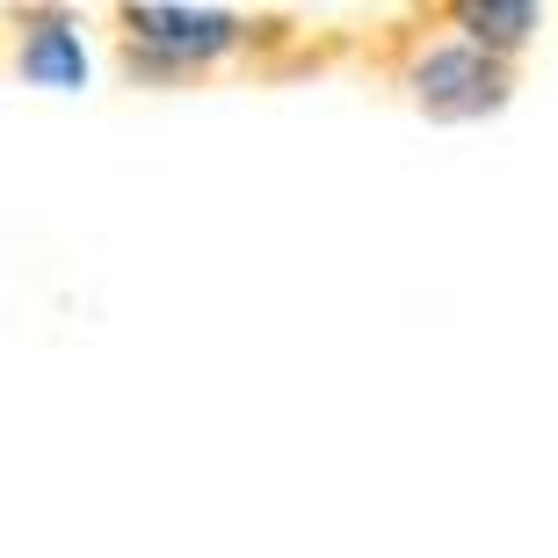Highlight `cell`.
<instances>
[{
  "label": "cell",
  "mask_w": 558,
  "mask_h": 558,
  "mask_svg": "<svg viewBox=\"0 0 558 558\" xmlns=\"http://www.w3.org/2000/svg\"><path fill=\"white\" fill-rule=\"evenodd\" d=\"M124 29H131V65H145V73L210 65L240 44V15H232V8H182V0L124 8Z\"/></svg>",
  "instance_id": "1"
},
{
  "label": "cell",
  "mask_w": 558,
  "mask_h": 558,
  "mask_svg": "<svg viewBox=\"0 0 558 558\" xmlns=\"http://www.w3.org/2000/svg\"><path fill=\"white\" fill-rule=\"evenodd\" d=\"M414 95H421L428 117L464 124V117H494V109L508 102V81H500V65L486 59V51L442 44V51H428V59L414 65Z\"/></svg>",
  "instance_id": "2"
},
{
  "label": "cell",
  "mask_w": 558,
  "mask_h": 558,
  "mask_svg": "<svg viewBox=\"0 0 558 558\" xmlns=\"http://www.w3.org/2000/svg\"><path fill=\"white\" fill-rule=\"evenodd\" d=\"M87 73H95V65H87V44L65 15H29L22 22V81L29 87H44V95H81Z\"/></svg>",
  "instance_id": "3"
},
{
  "label": "cell",
  "mask_w": 558,
  "mask_h": 558,
  "mask_svg": "<svg viewBox=\"0 0 558 558\" xmlns=\"http://www.w3.org/2000/svg\"><path fill=\"white\" fill-rule=\"evenodd\" d=\"M457 22H464V37H472V51H515V44H530V29H537V8L530 0H464L457 8Z\"/></svg>",
  "instance_id": "4"
}]
</instances>
